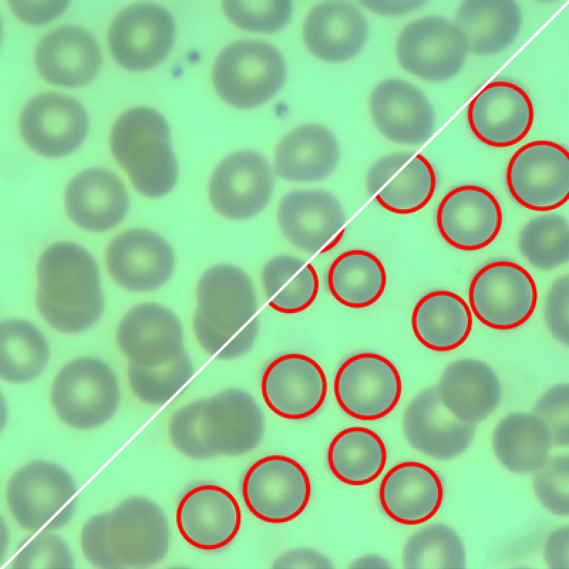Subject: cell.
I'll return each instance as SVG.
<instances>
[{
	"mask_svg": "<svg viewBox=\"0 0 569 569\" xmlns=\"http://www.w3.org/2000/svg\"><path fill=\"white\" fill-rule=\"evenodd\" d=\"M265 427L264 413L252 395L230 388L179 408L170 419L169 435L185 456L206 459L255 450Z\"/></svg>",
	"mask_w": 569,
	"mask_h": 569,
	"instance_id": "6da1fadb",
	"label": "cell"
},
{
	"mask_svg": "<svg viewBox=\"0 0 569 569\" xmlns=\"http://www.w3.org/2000/svg\"><path fill=\"white\" fill-rule=\"evenodd\" d=\"M170 531L167 517L153 500L129 496L110 511L91 516L83 525V555L99 568H145L167 555Z\"/></svg>",
	"mask_w": 569,
	"mask_h": 569,
	"instance_id": "7a4b0ae2",
	"label": "cell"
},
{
	"mask_svg": "<svg viewBox=\"0 0 569 569\" xmlns=\"http://www.w3.org/2000/svg\"><path fill=\"white\" fill-rule=\"evenodd\" d=\"M37 309L44 321L64 334L92 328L105 307L100 274L83 248L60 242L48 248L38 265Z\"/></svg>",
	"mask_w": 569,
	"mask_h": 569,
	"instance_id": "3957f363",
	"label": "cell"
},
{
	"mask_svg": "<svg viewBox=\"0 0 569 569\" xmlns=\"http://www.w3.org/2000/svg\"><path fill=\"white\" fill-rule=\"evenodd\" d=\"M110 144L115 159L139 193L157 198L175 188L178 161L169 127L157 111L139 107L123 113L113 126Z\"/></svg>",
	"mask_w": 569,
	"mask_h": 569,
	"instance_id": "277c9868",
	"label": "cell"
},
{
	"mask_svg": "<svg viewBox=\"0 0 569 569\" xmlns=\"http://www.w3.org/2000/svg\"><path fill=\"white\" fill-rule=\"evenodd\" d=\"M117 373L103 359L80 356L65 363L56 373L50 402L58 417L69 427L92 430L108 422L121 402Z\"/></svg>",
	"mask_w": 569,
	"mask_h": 569,
	"instance_id": "5b68a950",
	"label": "cell"
},
{
	"mask_svg": "<svg viewBox=\"0 0 569 569\" xmlns=\"http://www.w3.org/2000/svg\"><path fill=\"white\" fill-rule=\"evenodd\" d=\"M78 489L73 477L63 466L36 459L12 474L6 486V501L20 527L33 533L50 532L72 519Z\"/></svg>",
	"mask_w": 569,
	"mask_h": 569,
	"instance_id": "8992f818",
	"label": "cell"
},
{
	"mask_svg": "<svg viewBox=\"0 0 569 569\" xmlns=\"http://www.w3.org/2000/svg\"><path fill=\"white\" fill-rule=\"evenodd\" d=\"M287 77L286 61L272 45L257 41H239L218 55L213 70L214 87L220 97L233 107L250 109L275 96Z\"/></svg>",
	"mask_w": 569,
	"mask_h": 569,
	"instance_id": "52a82bcc",
	"label": "cell"
},
{
	"mask_svg": "<svg viewBox=\"0 0 569 569\" xmlns=\"http://www.w3.org/2000/svg\"><path fill=\"white\" fill-rule=\"evenodd\" d=\"M401 68L424 81L441 83L457 75L469 54L464 37L453 20L429 14L407 23L395 42Z\"/></svg>",
	"mask_w": 569,
	"mask_h": 569,
	"instance_id": "ba28073f",
	"label": "cell"
},
{
	"mask_svg": "<svg viewBox=\"0 0 569 569\" xmlns=\"http://www.w3.org/2000/svg\"><path fill=\"white\" fill-rule=\"evenodd\" d=\"M469 306L484 324L496 329L517 328L533 314L538 290L530 272L506 260L491 261L472 276L468 289Z\"/></svg>",
	"mask_w": 569,
	"mask_h": 569,
	"instance_id": "9c48e42d",
	"label": "cell"
},
{
	"mask_svg": "<svg viewBox=\"0 0 569 569\" xmlns=\"http://www.w3.org/2000/svg\"><path fill=\"white\" fill-rule=\"evenodd\" d=\"M242 496L248 510L267 523H283L299 516L309 504L312 485L304 467L285 455L271 454L245 472Z\"/></svg>",
	"mask_w": 569,
	"mask_h": 569,
	"instance_id": "30bf717a",
	"label": "cell"
},
{
	"mask_svg": "<svg viewBox=\"0 0 569 569\" xmlns=\"http://www.w3.org/2000/svg\"><path fill=\"white\" fill-rule=\"evenodd\" d=\"M508 191L522 207L549 212L569 198V153L559 143L531 141L510 158L506 170Z\"/></svg>",
	"mask_w": 569,
	"mask_h": 569,
	"instance_id": "8fae6325",
	"label": "cell"
},
{
	"mask_svg": "<svg viewBox=\"0 0 569 569\" xmlns=\"http://www.w3.org/2000/svg\"><path fill=\"white\" fill-rule=\"evenodd\" d=\"M333 388L344 413L356 420L373 421L383 418L397 406L402 380L396 366L385 356L363 351L340 364Z\"/></svg>",
	"mask_w": 569,
	"mask_h": 569,
	"instance_id": "7c38bea8",
	"label": "cell"
},
{
	"mask_svg": "<svg viewBox=\"0 0 569 569\" xmlns=\"http://www.w3.org/2000/svg\"><path fill=\"white\" fill-rule=\"evenodd\" d=\"M275 175L273 166L259 152H233L211 173L208 185L210 203L217 213L228 220L254 218L270 203Z\"/></svg>",
	"mask_w": 569,
	"mask_h": 569,
	"instance_id": "4fadbf2b",
	"label": "cell"
},
{
	"mask_svg": "<svg viewBox=\"0 0 569 569\" xmlns=\"http://www.w3.org/2000/svg\"><path fill=\"white\" fill-rule=\"evenodd\" d=\"M327 389L322 367L303 353L277 355L262 369V398L274 413L284 419L302 420L315 415L325 402Z\"/></svg>",
	"mask_w": 569,
	"mask_h": 569,
	"instance_id": "5bb4252c",
	"label": "cell"
},
{
	"mask_svg": "<svg viewBox=\"0 0 569 569\" xmlns=\"http://www.w3.org/2000/svg\"><path fill=\"white\" fill-rule=\"evenodd\" d=\"M176 27L170 13L151 3L130 5L112 23L108 35L111 53L123 68L132 71L151 69L169 54Z\"/></svg>",
	"mask_w": 569,
	"mask_h": 569,
	"instance_id": "9a60e30c",
	"label": "cell"
},
{
	"mask_svg": "<svg viewBox=\"0 0 569 569\" xmlns=\"http://www.w3.org/2000/svg\"><path fill=\"white\" fill-rule=\"evenodd\" d=\"M116 341L129 363L144 367L166 364L185 352L181 321L157 302H142L129 309L117 325Z\"/></svg>",
	"mask_w": 569,
	"mask_h": 569,
	"instance_id": "2e32d148",
	"label": "cell"
},
{
	"mask_svg": "<svg viewBox=\"0 0 569 569\" xmlns=\"http://www.w3.org/2000/svg\"><path fill=\"white\" fill-rule=\"evenodd\" d=\"M435 221L439 233L450 245L477 251L498 236L503 213L499 201L487 188L464 184L444 196L437 206Z\"/></svg>",
	"mask_w": 569,
	"mask_h": 569,
	"instance_id": "e0dca14e",
	"label": "cell"
},
{
	"mask_svg": "<svg viewBox=\"0 0 569 569\" xmlns=\"http://www.w3.org/2000/svg\"><path fill=\"white\" fill-rule=\"evenodd\" d=\"M437 174L423 155L412 152L385 154L369 167L368 194L381 208L398 215H408L425 208L437 188Z\"/></svg>",
	"mask_w": 569,
	"mask_h": 569,
	"instance_id": "ac0fdd59",
	"label": "cell"
},
{
	"mask_svg": "<svg viewBox=\"0 0 569 569\" xmlns=\"http://www.w3.org/2000/svg\"><path fill=\"white\" fill-rule=\"evenodd\" d=\"M467 122L475 137L493 147H509L521 141L534 120L533 102L526 91L505 80L488 83L467 107Z\"/></svg>",
	"mask_w": 569,
	"mask_h": 569,
	"instance_id": "d6986e66",
	"label": "cell"
},
{
	"mask_svg": "<svg viewBox=\"0 0 569 569\" xmlns=\"http://www.w3.org/2000/svg\"><path fill=\"white\" fill-rule=\"evenodd\" d=\"M176 255L161 235L145 228L128 230L110 244L106 262L108 271L122 287L134 292L156 290L171 278Z\"/></svg>",
	"mask_w": 569,
	"mask_h": 569,
	"instance_id": "ffe728a7",
	"label": "cell"
},
{
	"mask_svg": "<svg viewBox=\"0 0 569 569\" xmlns=\"http://www.w3.org/2000/svg\"><path fill=\"white\" fill-rule=\"evenodd\" d=\"M19 124L26 144L49 158L74 151L89 129L88 117L80 103L56 92H44L32 98L21 113Z\"/></svg>",
	"mask_w": 569,
	"mask_h": 569,
	"instance_id": "44dd1931",
	"label": "cell"
},
{
	"mask_svg": "<svg viewBox=\"0 0 569 569\" xmlns=\"http://www.w3.org/2000/svg\"><path fill=\"white\" fill-rule=\"evenodd\" d=\"M179 532L200 550L221 549L236 537L242 513L235 496L224 487L210 483L195 485L179 499L176 512Z\"/></svg>",
	"mask_w": 569,
	"mask_h": 569,
	"instance_id": "7402d4cb",
	"label": "cell"
},
{
	"mask_svg": "<svg viewBox=\"0 0 569 569\" xmlns=\"http://www.w3.org/2000/svg\"><path fill=\"white\" fill-rule=\"evenodd\" d=\"M368 107L373 122L389 141L403 145L427 142L435 127V114L423 91L412 83L389 78L371 92Z\"/></svg>",
	"mask_w": 569,
	"mask_h": 569,
	"instance_id": "603a6c76",
	"label": "cell"
},
{
	"mask_svg": "<svg viewBox=\"0 0 569 569\" xmlns=\"http://www.w3.org/2000/svg\"><path fill=\"white\" fill-rule=\"evenodd\" d=\"M403 429L413 448L444 461L461 455L469 447L476 425L452 413L433 385L421 390L408 405L403 416Z\"/></svg>",
	"mask_w": 569,
	"mask_h": 569,
	"instance_id": "cb8c5ba5",
	"label": "cell"
},
{
	"mask_svg": "<svg viewBox=\"0 0 569 569\" xmlns=\"http://www.w3.org/2000/svg\"><path fill=\"white\" fill-rule=\"evenodd\" d=\"M368 36V22L362 8L346 1L314 5L302 26L308 51L328 63H342L356 57L366 45Z\"/></svg>",
	"mask_w": 569,
	"mask_h": 569,
	"instance_id": "d4e9b609",
	"label": "cell"
},
{
	"mask_svg": "<svg viewBox=\"0 0 569 569\" xmlns=\"http://www.w3.org/2000/svg\"><path fill=\"white\" fill-rule=\"evenodd\" d=\"M197 313L208 324L237 333L254 317L257 297L250 275L230 263L214 265L200 277L196 289Z\"/></svg>",
	"mask_w": 569,
	"mask_h": 569,
	"instance_id": "484cf974",
	"label": "cell"
},
{
	"mask_svg": "<svg viewBox=\"0 0 569 569\" xmlns=\"http://www.w3.org/2000/svg\"><path fill=\"white\" fill-rule=\"evenodd\" d=\"M281 232L296 248L316 254L343 229L346 214L339 200L323 189H295L281 198L277 211Z\"/></svg>",
	"mask_w": 569,
	"mask_h": 569,
	"instance_id": "4316f807",
	"label": "cell"
},
{
	"mask_svg": "<svg viewBox=\"0 0 569 569\" xmlns=\"http://www.w3.org/2000/svg\"><path fill=\"white\" fill-rule=\"evenodd\" d=\"M443 495L440 474L416 461H404L393 466L378 487L382 511L403 525H417L429 520L439 510Z\"/></svg>",
	"mask_w": 569,
	"mask_h": 569,
	"instance_id": "83f0119b",
	"label": "cell"
},
{
	"mask_svg": "<svg viewBox=\"0 0 569 569\" xmlns=\"http://www.w3.org/2000/svg\"><path fill=\"white\" fill-rule=\"evenodd\" d=\"M36 63L41 75L59 86L76 87L90 83L98 73L102 56L94 36L87 30L66 25L40 41Z\"/></svg>",
	"mask_w": 569,
	"mask_h": 569,
	"instance_id": "f1b7e54d",
	"label": "cell"
},
{
	"mask_svg": "<svg viewBox=\"0 0 569 569\" xmlns=\"http://www.w3.org/2000/svg\"><path fill=\"white\" fill-rule=\"evenodd\" d=\"M444 405L461 420L476 425L499 406L502 386L485 361L464 358L449 363L435 385Z\"/></svg>",
	"mask_w": 569,
	"mask_h": 569,
	"instance_id": "f546056e",
	"label": "cell"
},
{
	"mask_svg": "<svg viewBox=\"0 0 569 569\" xmlns=\"http://www.w3.org/2000/svg\"><path fill=\"white\" fill-rule=\"evenodd\" d=\"M340 159L339 143L327 127L309 122L289 131L278 143L273 169L280 179L311 183L327 179Z\"/></svg>",
	"mask_w": 569,
	"mask_h": 569,
	"instance_id": "4dcf8cb0",
	"label": "cell"
},
{
	"mask_svg": "<svg viewBox=\"0 0 569 569\" xmlns=\"http://www.w3.org/2000/svg\"><path fill=\"white\" fill-rule=\"evenodd\" d=\"M65 206L78 226L101 232L122 222L128 212L129 198L117 175L105 169L92 168L70 182L65 192Z\"/></svg>",
	"mask_w": 569,
	"mask_h": 569,
	"instance_id": "1f68e13d",
	"label": "cell"
},
{
	"mask_svg": "<svg viewBox=\"0 0 569 569\" xmlns=\"http://www.w3.org/2000/svg\"><path fill=\"white\" fill-rule=\"evenodd\" d=\"M453 21L464 37L469 53L491 56L516 41L523 25V12L514 0H465Z\"/></svg>",
	"mask_w": 569,
	"mask_h": 569,
	"instance_id": "d6a6232c",
	"label": "cell"
},
{
	"mask_svg": "<svg viewBox=\"0 0 569 569\" xmlns=\"http://www.w3.org/2000/svg\"><path fill=\"white\" fill-rule=\"evenodd\" d=\"M414 335L425 347L447 351L462 345L472 326V311L464 299L446 289L425 294L415 304L411 316Z\"/></svg>",
	"mask_w": 569,
	"mask_h": 569,
	"instance_id": "836d02e7",
	"label": "cell"
},
{
	"mask_svg": "<svg viewBox=\"0 0 569 569\" xmlns=\"http://www.w3.org/2000/svg\"><path fill=\"white\" fill-rule=\"evenodd\" d=\"M553 446L549 430L532 412L509 413L497 423L492 435L496 458L516 474H533L539 469Z\"/></svg>",
	"mask_w": 569,
	"mask_h": 569,
	"instance_id": "e575fe53",
	"label": "cell"
},
{
	"mask_svg": "<svg viewBox=\"0 0 569 569\" xmlns=\"http://www.w3.org/2000/svg\"><path fill=\"white\" fill-rule=\"evenodd\" d=\"M328 290L341 304L363 309L375 304L383 295L387 282L385 267L373 252L350 249L338 255L326 276Z\"/></svg>",
	"mask_w": 569,
	"mask_h": 569,
	"instance_id": "d590c367",
	"label": "cell"
},
{
	"mask_svg": "<svg viewBox=\"0 0 569 569\" xmlns=\"http://www.w3.org/2000/svg\"><path fill=\"white\" fill-rule=\"evenodd\" d=\"M332 474L344 484L362 486L381 474L387 462V450L374 430L359 426L339 431L331 440L326 452Z\"/></svg>",
	"mask_w": 569,
	"mask_h": 569,
	"instance_id": "8d00e7d4",
	"label": "cell"
},
{
	"mask_svg": "<svg viewBox=\"0 0 569 569\" xmlns=\"http://www.w3.org/2000/svg\"><path fill=\"white\" fill-rule=\"evenodd\" d=\"M50 358V346L41 329L22 317L0 323V377L13 384H25L39 378Z\"/></svg>",
	"mask_w": 569,
	"mask_h": 569,
	"instance_id": "74e56055",
	"label": "cell"
},
{
	"mask_svg": "<svg viewBox=\"0 0 569 569\" xmlns=\"http://www.w3.org/2000/svg\"><path fill=\"white\" fill-rule=\"evenodd\" d=\"M261 282L270 307L284 314L305 311L314 303L319 290L315 267L288 254L275 255L266 262L261 272Z\"/></svg>",
	"mask_w": 569,
	"mask_h": 569,
	"instance_id": "f35d334b",
	"label": "cell"
},
{
	"mask_svg": "<svg viewBox=\"0 0 569 569\" xmlns=\"http://www.w3.org/2000/svg\"><path fill=\"white\" fill-rule=\"evenodd\" d=\"M403 568L462 569L466 565L460 536L449 525L433 523L412 534L402 552Z\"/></svg>",
	"mask_w": 569,
	"mask_h": 569,
	"instance_id": "ab89813d",
	"label": "cell"
},
{
	"mask_svg": "<svg viewBox=\"0 0 569 569\" xmlns=\"http://www.w3.org/2000/svg\"><path fill=\"white\" fill-rule=\"evenodd\" d=\"M519 247L534 267L550 270L569 260V222L559 213H546L529 220L521 229Z\"/></svg>",
	"mask_w": 569,
	"mask_h": 569,
	"instance_id": "60d3db41",
	"label": "cell"
},
{
	"mask_svg": "<svg viewBox=\"0 0 569 569\" xmlns=\"http://www.w3.org/2000/svg\"><path fill=\"white\" fill-rule=\"evenodd\" d=\"M194 366L185 351L174 361L156 367L128 363L127 376L134 395L142 402L162 405L174 397L192 378Z\"/></svg>",
	"mask_w": 569,
	"mask_h": 569,
	"instance_id": "b9f144b4",
	"label": "cell"
},
{
	"mask_svg": "<svg viewBox=\"0 0 569 569\" xmlns=\"http://www.w3.org/2000/svg\"><path fill=\"white\" fill-rule=\"evenodd\" d=\"M223 7L227 17L238 27L262 33L280 31L293 14L289 0H226Z\"/></svg>",
	"mask_w": 569,
	"mask_h": 569,
	"instance_id": "7bdbcfd3",
	"label": "cell"
},
{
	"mask_svg": "<svg viewBox=\"0 0 569 569\" xmlns=\"http://www.w3.org/2000/svg\"><path fill=\"white\" fill-rule=\"evenodd\" d=\"M193 329L198 344L207 353L228 361L240 358L251 350L259 334L260 321L256 316L240 331L227 333L212 326L194 312Z\"/></svg>",
	"mask_w": 569,
	"mask_h": 569,
	"instance_id": "ee69618b",
	"label": "cell"
},
{
	"mask_svg": "<svg viewBox=\"0 0 569 569\" xmlns=\"http://www.w3.org/2000/svg\"><path fill=\"white\" fill-rule=\"evenodd\" d=\"M533 477V488L541 505L559 516L569 515V456L549 457Z\"/></svg>",
	"mask_w": 569,
	"mask_h": 569,
	"instance_id": "f6af8a7d",
	"label": "cell"
},
{
	"mask_svg": "<svg viewBox=\"0 0 569 569\" xmlns=\"http://www.w3.org/2000/svg\"><path fill=\"white\" fill-rule=\"evenodd\" d=\"M12 567L21 568H71L74 557L68 543L60 536L40 531L19 546Z\"/></svg>",
	"mask_w": 569,
	"mask_h": 569,
	"instance_id": "bcb514c9",
	"label": "cell"
},
{
	"mask_svg": "<svg viewBox=\"0 0 569 569\" xmlns=\"http://www.w3.org/2000/svg\"><path fill=\"white\" fill-rule=\"evenodd\" d=\"M532 413L546 425L552 437L553 445H569V385L555 384L536 400Z\"/></svg>",
	"mask_w": 569,
	"mask_h": 569,
	"instance_id": "7dc6e473",
	"label": "cell"
},
{
	"mask_svg": "<svg viewBox=\"0 0 569 569\" xmlns=\"http://www.w3.org/2000/svg\"><path fill=\"white\" fill-rule=\"evenodd\" d=\"M544 319L552 336L569 345V276L563 275L551 284L544 302Z\"/></svg>",
	"mask_w": 569,
	"mask_h": 569,
	"instance_id": "c3c4849f",
	"label": "cell"
},
{
	"mask_svg": "<svg viewBox=\"0 0 569 569\" xmlns=\"http://www.w3.org/2000/svg\"><path fill=\"white\" fill-rule=\"evenodd\" d=\"M543 556L549 568H569V527L568 525L558 526L547 536L543 547Z\"/></svg>",
	"mask_w": 569,
	"mask_h": 569,
	"instance_id": "681fc988",
	"label": "cell"
},
{
	"mask_svg": "<svg viewBox=\"0 0 569 569\" xmlns=\"http://www.w3.org/2000/svg\"><path fill=\"white\" fill-rule=\"evenodd\" d=\"M272 567L332 568L334 565L329 558L316 549L297 548L281 554L274 560Z\"/></svg>",
	"mask_w": 569,
	"mask_h": 569,
	"instance_id": "f907efd6",
	"label": "cell"
},
{
	"mask_svg": "<svg viewBox=\"0 0 569 569\" xmlns=\"http://www.w3.org/2000/svg\"><path fill=\"white\" fill-rule=\"evenodd\" d=\"M422 0H363L360 6L385 17H399L413 13L425 5Z\"/></svg>",
	"mask_w": 569,
	"mask_h": 569,
	"instance_id": "816d5d0a",
	"label": "cell"
},
{
	"mask_svg": "<svg viewBox=\"0 0 569 569\" xmlns=\"http://www.w3.org/2000/svg\"><path fill=\"white\" fill-rule=\"evenodd\" d=\"M351 568H390V563L380 555L368 553L355 559L350 565Z\"/></svg>",
	"mask_w": 569,
	"mask_h": 569,
	"instance_id": "f5cc1de1",
	"label": "cell"
},
{
	"mask_svg": "<svg viewBox=\"0 0 569 569\" xmlns=\"http://www.w3.org/2000/svg\"><path fill=\"white\" fill-rule=\"evenodd\" d=\"M344 228H343L329 243V244L323 249L321 252H327L335 248L340 240L342 239L344 233Z\"/></svg>",
	"mask_w": 569,
	"mask_h": 569,
	"instance_id": "db71d44e",
	"label": "cell"
}]
</instances>
